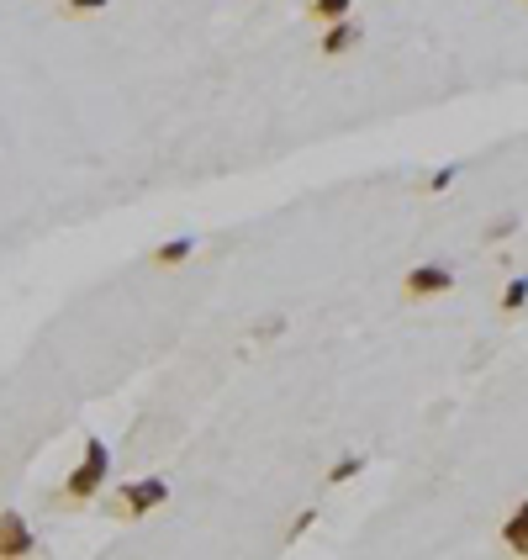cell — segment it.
<instances>
[{
	"instance_id": "6",
	"label": "cell",
	"mask_w": 528,
	"mask_h": 560,
	"mask_svg": "<svg viewBox=\"0 0 528 560\" xmlns=\"http://www.w3.org/2000/svg\"><path fill=\"white\" fill-rule=\"evenodd\" d=\"M502 545L513 550V555H528V502L502 524Z\"/></svg>"
},
{
	"instance_id": "5",
	"label": "cell",
	"mask_w": 528,
	"mask_h": 560,
	"mask_svg": "<svg viewBox=\"0 0 528 560\" xmlns=\"http://www.w3.org/2000/svg\"><path fill=\"white\" fill-rule=\"evenodd\" d=\"M354 43H360V27H354V22H349V16H338V22L328 27V37H323V53H328V59H333V53H349Z\"/></svg>"
},
{
	"instance_id": "3",
	"label": "cell",
	"mask_w": 528,
	"mask_h": 560,
	"mask_svg": "<svg viewBox=\"0 0 528 560\" xmlns=\"http://www.w3.org/2000/svg\"><path fill=\"white\" fill-rule=\"evenodd\" d=\"M32 550V529L22 513H0V555H27Z\"/></svg>"
},
{
	"instance_id": "1",
	"label": "cell",
	"mask_w": 528,
	"mask_h": 560,
	"mask_svg": "<svg viewBox=\"0 0 528 560\" xmlns=\"http://www.w3.org/2000/svg\"><path fill=\"white\" fill-rule=\"evenodd\" d=\"M106 465H111V460H106V444H101V439H90V444H85V460L74 465V476L64 481V492H69L74 502L96 497V492L106 487Z\"/></svg>"
},
{
	"instance_id": "9",
	"label": "cell",
	"mask_w": 528,
	"mask_h": 560,
	"mask_svg": "<svg viewBox=\"0 0 528 560\" xmlns=\"http://www.w3.org/2000/svg\"><path fill=\"white\" fill-rule=\"evenodd\" d=\"M528 302V280H513V286L502 291V312H518Z\"/></svg>"
},
{
	"instance_id": "13",
	"label": "cell",
	"mask_w": 528,
	"mask_h": 560,
	"mask_svg": "<svg viewBox=\"0 0 528 560\" xmlns=\"http://www.w3.org/2000/svg\"><path fill=\"white\" fill-rule=\"evenodd\" d=\"M312 518H317V513H301L296 524H291V539H301V534H307V529H312Z\"/></svg>"
},
{
	"instance_id": "14",
	"label": "cell",
	"mask_w": 528,
	"mask_h": 560,
	"mask_svg": "<svg viewBox=\"0 0 528 560\" xmlns=\"http://www.w3.org/2000/svg\"><path fill=\"white\" fill-rule=\"evenodd\" d=\"M69 11H106V0H69Z\"/></svg>"
},
{
	"instance_id": "8",
	"label": "cell",
	"mask_w": 528,
	"mask_h": 560,
	"mask_svg": "<svg viewBox=\"0 0 528 560\" xmlns=\"http://www.w3.org/2000/svg\"><path fill=\"white\" fill-rule=\"evenodd\" d=\"M354 0H312V16H323V22H338V16H349Z\"/></svg>"
},
{
	"instance_id": "7",
	"label": "cell",
	"mask_w": 528,
	"mask_h": 560,
	"mask_svg": "<svg viewBox=\"0 0 528 560\" xmlns=\"http://www.w3.org/2000/svg\"><path fill=\"white\" fill-rule=\"evenodd\" d=\"M191 238H175V244H164L159 254H154V265H180V259H191Z\"/></svg>"
},
{
	"instance_id": "11",
	"label": "cell",
	"mask_w": 528,
	"mask_h": 560,
	"mask_svg": "<svg viewBox=\"0 0 528 560\" xmlns=\"http://www.w3.org/2000/svg\"><path fill=\"white\" fill-rule=\"evenodd\" d=\"M449 185H455V170H449V164H444V170H433V175H428V191H449Z\"/></svg>"
},
{
	"instance_id": "2",
	"label": "cell",
	"mask_w": 528,
	"mask_h": 560,
	"mask_svg": "<svg viewBox=\"0 0 528 560\" xmlns=\"http://www.w3.org/2000/svg\"><path fill=\"white\" fill-rule=\"evenodd\" d=\"M164 497H169L164 481H132V487L117 492V513H122V518H143L148 508H159Z\"/></svg>"
},
{
	"instance_id": "4",
	"label": "cell",
	"mask_w": 528,
	"mask_h": 560,
	"mask_svg": "<svg viewBox=\"0 0 528 560\" xmlns=\"http://www.w3.org/2000/svg\"><path fill=\"white\" fill-rule=\"evenodd\" d=\"M449 286H455V280H449V270H444V265H418V270L407 275V296H418V302H423V296L449 291Z\"/></svg>"
},
{
	"instance_id": "12",
	"label": "cell",
	"mask_w": 528,
	"mask_h": 560,
	"mask_svg": "<svg viewBox=\"0 0 528 560\" xmlns=\"http://www.w3.org/2000/svg\"><path fill=\"white\" fill-rule=\"evenodd\" d=\"M513 228H518V217H513V212H507V217H497V222H492V233H486V238H507V233H513Z\"/></svg>"
},
{
	"instance_id": "10",
	"label": "cell",
	"mask_w": 528,
	"mask_h": 560,
	"mask_svg": "<svg viewBox=\"0 0 528 560\" xmlns=\"http://www.w3.org/2000/svg\"><path fill=\"white\" fill-rule=\"evenodd\" d=\"M349 476H360V455H344V460L333 465V476H328V481H349Z\"/></svg>"
}]
</instances>
